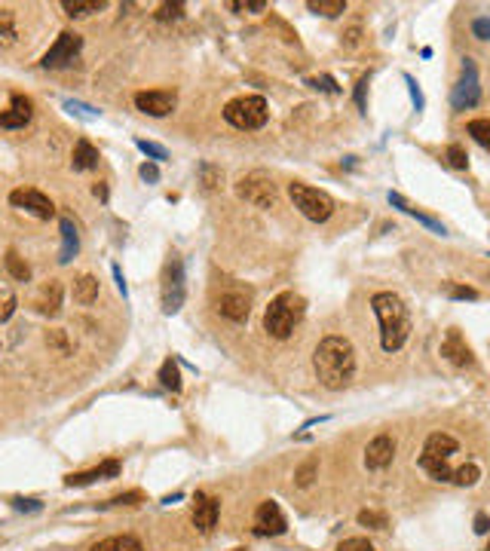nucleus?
Listing matches in <instances>:
<instances>
[{"instance_id":"nucleus-30","label":"nucleus","mask_w":490,"mask_h":551,"mask_svg":"<svg viewBox=\"0 0 490 551\" xmlns=\"http://www.w3.org/2000/svg\"><path fill=\"white\" fill-rule=\"evenodd\" d=\"M306 9H310V13H319V16L334 19V16L346 13V0H310V4H306Z\"/></svg>"},{"instance_id":"nucleus-10","label":"nucleus","mask_w":490,"mask_h":551,"mask_svg":"<svg viewBox=\"0 0 490 551\" xmlns=\"http://www.w3.org/2000/svg\"><path fill=\"white\" fill-rule=\"evenodd\" d=\"M481 101V83H478V68L472 58H463V77L451 92V105L454 110H469Z\"/></svg>"},{"instance_id":"nucleus-47","label":"nucleus","mask_w":490,"mask_h":551,"mask_svg":"<svg viewBox=\"0 0 490 551\" xmlns=\"http://www.w3.org/2000/svg\"><path fill=\"white\" fill-rule=\"evenodd\" d=\"M472 34H475L478 40H490V16L475 19V22H472Z\"/></svg>"},{"instance_id":"nucleus-32","label":"nucleus","mask_w":490,"mask_h":551,"mask_svg":"<svg viewBox=\"0 0 490 551\" xmlns=\"http://www.w3.org/2000/svg\"><path fill=\"white\" fill-rule=\"evenodd\" d=\"M478 478H481V468H478L475 463H466V466L454 468V484H459V487H472V484H478Z\"/></svg>"},{"instance_id":"nucleus-54","label":"nucleus","mask_w":490,"mask_h":551,"mask_svg":"<svg viewBox=\"0 0 490 551\" xmlns=\"http://www.w3.org/2000/svg\"><path fill=\"white\" fill-rule=\"evenodd\" d=\"M92 193H95L101 202H108V187H105V184H95V187H92Z\"/></svg>"},{"instance_id":"nucleus-24","label":"nucleus","mask_w":490,"mask_h":551,"mask_svg":"<svg viewBox=\"0 0 490 551\" xmlns=\"http://www.w3.org/2000/svg\"><path fill=\"white\" fill-rule=\"evenodd\" d=\"M61 282H49L46 288H43V294L37 298V310L43 313V315H58V310H61Z\"/></svg>"},{"instance_id":"nucleus-1","label":"nucleus","mask_w":490,"mask_h":551,"mask_svg":"<svg viewBox=\"0 0 490 551\" xmlns=\"http://www.w3.org/2000/svg\"><path fill=\"white\" fill-rule=\"evenodd\" d=\"M313 367H316V377L325 389H343L350 386V380L355 377V350L346 337H325V340L316 346V355H313Z\"/></svg>"},{"instance_id":"nucleus-40","label":"nucleus","mask_w":490,"mask_h":551,"mask_svg":"<svg viewBox=\"0 0 490 551\" xmlns=\"http://www.w3.org/2000/svg\"><path fill=\"white\" fill-rule=\"evenodd\" d=\"M141 503H145V493H141V490H129V493H120L114 499H108L105 505H141Z\"/></svg>"},{"instance_id":"nucleus-14","label":"nucleus","mask_w":490,"mask_h":551,"mask_svg":"<svg viewBox=\"0 0 490 551\" xmlns=\"http://www.w3.org/2000/svg\"><path fill=\"white\" fill-rule=\"evenodd\" d=\"M442 355L457 367H472L475 364V355H472V350H469L466 337L459 334V328L447 331V337L442 340Z\"/></svg>"},{"instance_id":"nucleus-37","label":"nucleus","mask_w":490,"mask_h":551,"mask_svg":"<svg viewBox=\"0 0 490 551\" xmlns=\"http://www.w3.org/2000/svg\"><path fill=\"white\" fill-rule=\"evenodd\" d=\"M447 162H451L454 169H469V153H466V147L463 145H447Z\"/></svg>"},{"instance_id":"nucleus-8","label":"nucleus","mask_w":490,"mask_h":551,"mask_svg":"<svg viewBox=\"0 0 490 551\" xmlns=\"http://www.w3.org/2000/svg\"><path fill=\"white\" fill-rule=\"evenodd\" d=\"M236 196L251 202V206H258V209H270V206H276V196H279V193H276V184L267 172H249V175H242L236 184Z\"/></svg>"},{"instance_id":"nucleus-49","label":"nucleus","mask_w":490,"mask_h":551,"mask_svg":"<svg viewBox=\"0 0 490 551\" xmlns=\"http://www.w3.org/2000/svg\"><path fill=\"white\" fill-rule=\"evenodd\" d=\"M138 175L145 178L147 184H157V181H160V169H157V162H145V166L138 169Z\"/></svg>"},{"instance_id":"nucleus-16","label":"nucleus","mask_w":490,"mask_h":551,"mask_svg":"<svg viewBox=\"0 0 490 551\" xmlns=\"http://www.w3.org/2000/svg\"><path fill=\"white\" fill-rule=\"evenodd\" d=\"M31 117H34V105H31V98L25 95H9V107L0 110V126L4 129H25Z\"/></svg>"},{"instance_id":"nucleus-11","label":"nucleus","mask_w":490,"mask_h":551,"mask_svg":"<svg viewBox=\"0 0 490 551\" xmlns=\"http://www.w3.org/2000/svg\"><path fill=\"white\" fill-rule=\"evenodd\" d=\"M9 202H13L16 209L34 214V218H40V221H49L56 214L53 199H49L46 193L34 190V187H19V190H13V193H9Z\"/></svg>"},{"instance_id":"nucleus-53","label":"nucleus","mask_w":490,"mask_h":551,"mask_svg":"<svg viewBox=\"0 0 490 551\" xmlns=\"http://www.w3.org/2000/svg\"><path fill=\"white\" fill-rule=\"evenodd\" d=\"M475 533H481V536L490 533V518H487L484 512H478V515H475Z\"/></svg>"},{"instance_id":"nucleus-57","label":"nucleus","mask_w":490,"mask_h":551,"mask_svg":"<svg viewBox=\"0 0 490 551\" xmlns=\"http://www.w3.org/2000/svg\"><path fill=\"white\" fill-rule=\"evenodd\" d=\"M487 258H490V254H487Z\"/></svg>"},{"instance_id":"nucleus-50","label":"nucleus","mask_w":490,"mask_h":551,"mask_svg":"<svg viewBox=\"0 0 490 551\" xmlns=\"http://www.w3.org/2000/svg\"><path fill=\"white\" fill-rule=\"evenodd\" d=\"M110 273H114V282H117V291L123 294V298H129V285H126V279H123V270L117 267V263H114V267H110Z\"/></svg>"},{"instance_id":"nucleus-7","label":"nucleus","mask_w":490,"mask_h":551,"mask_svg":"<svg viewBox=\"0 0 490 551\" xmlns=\"http://www.w3.org/2000/svg\"><path fill=\"white\" fill-rule=\"evenodd\" d=\"M251 300H254V291L249 288V285L230 282L214 294V310L230 322H245L251 315Z\"/></svg>"},{"instance_id":"nucleus-29","label":"nucleus","mask_w":490,"mask_h":551,"mask_svg":"<svg viewBox=\"0 0 490 551\" xmlns=\"http://www.w3.org/2000/svg\"><path fill=\"white\" fill-rule=\"evenodd\" d=\"M160 383L166 386L172 392H181V374H178V362L175 359H166L160 367Z\"/></svg>"},{"instance_id":"nucleus-45","label":"nucleus","mask_w":490,"mask_h":551,"mask_svg":"<svg viewBox=\"0 0 490 551\" xmlns=\"http://www.w3.org/2000/svg\"><path fill=\"white\" fill-rule=\"evenodd\" d=\"M306 86H313V89H322V92H340V89H337V83H334V77H328V74L306 80Z\"/></svg>"},{"instance_id":"nucleus-12","label":"nucleus","mask_w":490,"mask_h":551,"mask_svg":"<svg viewBox=\"0 0 490 551\" xmlns=\"http://www.w3.org/2000/svg\"><path fill=\"white\" fill-rule=\"evenodd\" d=\"M135 107L147 117H169L178 107V95L172 89H147L135 92Z\"/></svg>"},{"instance_id":"nucleus-31","label":"nucleus","mask_w":490,"mask_h":551,"mask_svg":"<svg viewBox=\"0 0 490 551\" xmlns=\"http://www.w3.org/2000/svg\"><path fill=\"white\" fill-rule=\"evenodd\" d=\"M466 132H469V135H472L484 150H490V120H484V117H481V120H469Z\"/></svg>"},{"instance_id":"nucleus-52","label":"nucleus","mask_w":490,"mask_h":551,"mask_svg":"<svg viewBox=\"0 0 490 551\" xmlns=\"http://www.w3.org/2000/svg\"><path fill=\"white\" fill-rule=\"evenodd\" d=\"M202 175H206V187H218V181H221V172H214L212 166H202Z\"/></svg>"},{"instance_id":"nucleus-9","label":"nucleus","mask_w":490,"mask_h":551,"mask_svg":"<svg viewBox=\"0 0 490 551\" xmlns=\"http://www.w3.org/2000/svg\"><path fill=\"white\" fill-rule=\"evenodd\" d=\"M80 49H83V37L77 34V31H61L56 37V43L46 49V56L40 58V65L56 70V68H68L71 61L80 56Z\"/></svg>"},{"instance_id":"nucleus-21","label":"nucleus","mask_w":490,"mask_h":551,"mask_svg":"<svg viewBox=\"0 0 490 551\" xmlns=\"http://www.w3.org/2000/svg\"><path fill=\"white\" fill-rule=\"evenodd\" d=\"M457 451H459L457 438L447 435V432H432L426 438V444H423V453L426 456H438V459H451Z\"/></svg>"},{"instance_id":"nucleus-13","label":"nucleus","mask_w":490,"mask_h":551,"mask_svg":"<svg viewBox=\"0 0 490 551\" xmlns=\"http://www.w3.org/2000/svg\"><path fill=\"white\" fill-rule=\"evenodd\" d=\"M285 530H288V520H285L279 503H273V499L261 503L258 512H254V533L258 536H282Z\"/></svg>"},{"instance_id":"nucleus-22","label":"nucleus","mask_w":490,"mask_h":551,"mask_svg":"<svg viewBox=\"0 0 490 551\" xmlns=\"http://www.w3.org/2000/svg\"><path fill=\"white\" fill-rule=\"evenodd\" d=\"M98 159H101L98 147H92L86 138H80L77 145H74V153H71V166H74V172H89V169H95V166H98Z\"/></svg>"},{"instance_id":"nucleus-3","label":"nucleus","mask_w":490,"mask_h":551,"mask_svg":"<svg viewBox=\"0 0 490 551\" xmlns=\"http://www.w3.org/2000/svg\"><path fill=\"white\" fill-rule=\"evenodd\" d=\"M303 313H306V300L301 294H294V291L276 294L267 306V313H264V331L276 337V340H288L294 328L301 325Z\"/></svg>"},{"instance_id":"nucleus-6","label":"nucleus","mask_w":490,"mask_h":551,"mask_svg":"<svg viewBox=\"0 0 490 551\" xmlns=\"http://www.w3.org/2000/svg\"><path fill=\"white\" fill-rule=\"evenodd\" d=\"M184 298H187V288H184V261L178 258L175 251H172L169 261H166V267H162V285H160L162 313L175 315L184 306Z\"/></svg>"},{"instance_id":"nucleus-34","label":"nucleus","mask_w":490,"mask_h":551,"mask_svg":"<svg viewBox=\"0 0 490 551\" xmlns=\"http://www.w3.org/2000/svg\"><path fill=\"white\" fill-rule=\"evenodd\" d=\"M16 43V28H13V13L0 9V46H13Z\"/></svg>"},{"instance_id":"nucleus-28","label":"nucleus","mask_w":490,"mask_h":551,"mask_svg":"<svg viewBox=\"0 0 490 551\" xmlns=\"http://www.w3.org/2000/svg\"><path fill=\"white\" fill-rule=\"evenodd\" d=\"M4 263H6V273L13 276L16 282H28V279H31V267H28V261H25L16 248H9V251L4 254Z\"/></svg>"},{"instance_id":"nucleus-18","label":"nucleus","mask_w":490,"mask_h":551,"mask_svg":"<svg viewBox=\"0 0 490 551\" xmlns=\"http://www.w3.org/2000/svg\"><path fill=\"white\" fill-rule=\"evenodd\" d=\"M120 475V463L117 459H105L101 466L95 468H86V472H77V475H68L65 478V487H89L95 481H110V478Z\"/></svg>"},{"instance_id":"nucleus-51","label":"nucleus","mask_w":490,"mask_h":551,"mask_svg":"<svg viewBox=\"0 0 490 551\" xmlns=\"http://www.w3.org/2000/svg\"><path fill=\"white\" fill-rule=\"evenodd\" d=\"M365 89H368V77H362L359 83H355V105H359V110H365Z\"/></svg>"},{"instance_id":"nucleus-26","label":"nucleus","mask_w":490,"mask_h":551,"mask_svg":"<svg viewBox=\"0 0 490 551\" xmlns=\"http://www.w3.org/2000/svg\"><path fill=\"white\" fill-rule=\"evenodd\" d=\"M420 468L429 472L432 481H454V468L447 466V459H438V456H420Z\"/></svg>"},{"instance_id":"nucleus-15","label":"nucleus","mask_w":490,"mask_h":551,"mask_svg":"<svg viewBox=\"0 0 490 551\" xmlns=\"http://www.w3.org/2000/svg\"><path fill=\"white\" fill-rule=\"evenodd\" d=\"M392 456H395V441H392V435H386V432L371 438V444L365 447V466L371 468V472L386 468L392 463Z\"/></svg>"},{"instance_id":"nucleus-55","label":"nucleus","mask_w":490,"mask_h":551,"mask_svg":"<svg viewBox=\"0 0 490 551\" xmlns=\"http://www.w3.org/2000/svg\"><path fill=\"white\" fill-rule=\"evenodd\" d=\"M181 496H184V493H172V496H166V499H162V505H172V503H178Z\"/></svg>"},{"instance_id":"nucleus-36","label":"nucleus","mask_w":490,"mask_h":551,"mask_svg":"<svg viewBox=\"0 0 490 551\" xmlns=\"http://www.w3.org/2000/svg\"><path fill=\"white\" fill-rule=\"evenodd\" d=\"M65 110H71V114H77L83 120H98L101 117V110H95L92 105H83V101H77V98H65Z\"/></svg>"},{"instance_id":"nucleus-43","label":"nucleus","mask_w":490,"mask_h":551,"mask_svg":"<svg viewBox=\"0 0 490 551\" xmlns=\"http://www.w3.org/2000/svg\"><path fill=\"white\" fill-rule=\"evenodd\" d=\"M447 294H451L454 300H478V298H481V294H478L475 288H469V285H451Z\"/></svg>"},{"instance_id":"nucleus-25","label":"nucleus","mask_w":490,"mask_h":551,"mask_svg":"<svg viewBox=\"0 0 490 551\" xmlns=\"http://www.w3.org/2000/svg\"><path fill=\"white\" fill-rule=\"evenodd\" d=\"M74 300L77 303H83V306H89V303H95L98 300V279L92 273H83L80 279L74 282Z\"/></svg>"},{"instance_id":"nucleus-44","label":"nucleus","mask_w":490,"mask_h":551,"mask_svg":"<svg viewBox=\"0 0 490 551\" xmlns=\"http://www.w3.org/2000/svg\"><path fill=\"white\" fill-rule=\"evenodd\" d=\"M184 16V4H162L157 9V19L160 22H169V19H181Z\"/></svg>"},{"instance_id":"nucleus-46","label":"nucleus","mask_w":490,"mask_h":551,"mask_svg":"<svg viewBox=\"0 0 490 551\" xmlns=\"http://www.w3.org/2000/svg\"><path fill=\"white\" fill-rule=\"evenodd\" d=\"M405 83L411 86V98H414V105H417V110H423L426 107V98H423V92H420V83L411 77V74H405Z\"/></svg>"},{"instance_id":"nucleus-23","label":"nucleus","mask_w":490,"mask_h":551,"mask_svg":"<svg viewBox=\"0 0 490 551\" xmlns=\"http://www.w3.org/2000/svg\"><path fill=\"white\" fill-rule=\"evenodd\" d=\"M92 551H145V545H141V539L129 536V533H123V536H108V539H101V542L92 545Z\"/></svg>"},{"instance_id":"nucleus-48","label":"nucleus","mask_w":490,"mask_h":551,"mask_svg":"<svg viewBox=\"0 0 490 551\" xmlns=\"http://www.w3.org/2000/svg\"><path fill=\"white\" fill-rule=\"evenodd\" d=\"M227 6L230 9H251V13H261V9H267V4H264V0H245V4H239V0H230Z\"/></svg>"},{"instance_id":"nucleus-38","label":"nucleus","mask_w":490,"mask_h":551,"mask_svg":"<svg viewBox=\"0 0 490 551\" xmlns=\"http://www.w3.org/2000/svg\"><path fill=\"white\" fill-rule=\"evenodd\" d=\"M16 306H19V300H16V294H13V291H9V288H4V291H0V322L13 319Z\"/></svg>"},{"instance_id":"nucleus-35","label":"nucleus","mask_w":490,"mask_h":551,"mask_svg":"<svg viewBox=\"0 0 490 551\" xmlns=\"http://www.w3.org/2000/svg\"><path fill=\"white\" fill-rule=\"evenodd\" d=\"M316 472H319V459L316 456H310L306 463L294 472V481H298V487H310L313 484V478H316Z\"/></svg>"},{"instance_id":"nucleus-5","label":"nucleus","mask_w":490,"mask_h":551,"mask_svg":"<svg viewBox=\"0 0 490 551\" xmlns=\"http://www.w3.org/2000/svg\"><path fill=\"white\" fill-rule=\"evenodd\" d=\"M288 196L294 202V209H298L306 221L313 224H325L334 214V199L328 196L325 190L319 187H310V184H301V181H291L288 184Z\"/></svg>"},{"instance_id":"nucleus-2","label":"nucleus","mask_w":490,"mask_h":551,"mask_svg":"<svg viewBox=\"0 0 490 551\" xmlns=\"http://www.w3.org/2000/svg\"><path fill=\"white\" fill-rule=\"evenodd\" d=\"M371 310L380 322V346L383 352H398L411 337V313L405 300L392 291H377L371 298Z\"/></svg>"},{"instance_id":"nucleus-39","label":"nucleus","mask_w":490,"mask_h":551,"mask_svg":"<svg viewBox=\"0 0 490 551\" xmlns=\"http://www.w3.org/2000/svg\"><path fill=\"white\" fill-rule=\"evenodd\" d=\"M9 505H13L16 512H28V515H34V512H40V508H43V503H40V499H31V496H13V499H9Z\"/></svg>"},{"instance_id":"nucleus-20","label":"nucleus","mask_w":490,"mask_h":551,"mask_svg":"<svg viewBox=\"0 0 490 551\" xmlns=\"http://www.w3.org/2000/svg\"><path fill=\"white\" fill-rule=\"evenodd\" d=\"M58 230H61V248H58V263H71L77 258L80 251V236H77V227L71 218H61L58 221Z\"/></svg>"},{"instance_id":"nucleus-4","label":"nucleus","mask_w":490,"mask_h":551,"mask_svg":"<svg viewBox=\"0 0 490 551\" xmlns=\"http://www.w3.org/2000/svg\"><path fill=\"white\" fill-rule=\"evenodd\" d=\"M224 120L230 122L233 129H242V132H254L261 126H267L270 120V107H267V98L264 95H239L224 105Z\"/></svg>"},{"instance_id":"nucleus-17","label":"nucleus","mask_w":490,"mask_h":551,"mask_svg":"<svg viewBox=\"0 0 490 551\" xmlns=\"http://www.w3.org/2000/svg\"><path fill=\"white\" fill-rule=\"evenodd\" d=\"M218 515H221V503L214 496H206V493H197V505H193V527L199 533H212L214 524H218Z\"/></svg>"},{"instance_id":"nucleus-56","label":"nucleus","mask_w":490,"mask_h":551,"mask_svg":"<svg viewBox=\"0 0 490 551\" xmlns=\"http://www.w3.org/2000/svg\"><path fill=\"white\" fill-rule=\"evenodd\" d=\"M487 551H490V545H487Z\"/></svg>"},{"instance_id":"nucleus-19","label":"nucleus","mask_w":490,"mask_h":551,"mask_svg":"<svg viewBox=\"0 0 490 551\" xmlns=\"http://www.w3.org/2000/svg\"><path fill=\"white\" fill-rule=\"evenodd\" d=\"M386 199H390V206L402 209L405 214H411V218H417V221L423 224V227H429L432 233H438V236H447V230H444V224H442V221L432 218V214H426V211H420V209L414 206V202H407V199L402 196V193H392V190H390V196H386Z\"/></svg>"},{"instance_id":"nucleus-41","label":"nucleus","mask_w":490,"mask_h":551,"mask_svg":"<svg viewBox=\"0 0 490 551\" xmlns=\"http://www.w3.org/2000/svg\"><path fill=\"white\" fill-rule=\"evenodd\" d=\"M359 524H362V527L383 530V527H386V515H380V512H371V508H365V512H359Z\"/></svg>"},{"instance_id":"nucleus-33","label":"nucleus","mask_w":490,"mask_h":551,"mask_svg":"<svg viewBox=\"0 0 490 551\" xmlns=\"http://www.w3.org/2000/svg\"><path fill=\"white\" fill-rule=\"evenodd\" d=\"M135 147L145 153V157H150V162H162V159H169V150L162 147V145H153V141L147 138H135Z\"/></svg>"},{"instance_id":"nucleus-27","label":"nucleus","mask_w":490,"mask_h":551,"mask_svg":"<svg viewBox=\"0 0 490 551\" xmlns=\"http://www.w3.org/2000/svg\"><path fill=\"white\" fill-rule=\"evenodd\" d=\"M108 4L105 0H61V9L71 16V19H83V16H92L98 9H105Z\"/></svg>"},{"instance_id":"nucleus-42","label":"nucleus","mask_w":490,"mask_h":551,"mask_svg":"<svg viewBox=\"0 0 490 551\" xmlns=\"http://www.w3.org/2000/svg\"><path fill=\"white\" fill-rule=\"evenodd\" d=\"M337 551H377L368 539H362V536H353V539H343L340 545H337Z\"/></svg>"}]
</instances>
